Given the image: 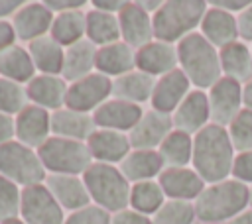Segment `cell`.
Wrapping results in <instances>:
<instances>
[{
    "label": "cell",
    "mask_w": 252,
    "mask_h": 224,
    "mask_svg": "<svg viewBox=\"0 0 252 224\" xmlns=\"http://www.w3.org/2000/svg\"><path fill=\"white\" fill-rule=\"evenodd\" d=\"M195 206L189 200H175L169 198L163 206L152 216V224H193L195 220Z\"/></svg>",
    "instance_id": "obj_36"
},
{
    "label": "cell",
    "mask_w": 252,
    "mask_h": 224,
    "mask_svg": "<svg viewBox=\"0 0 252 224\" xmlns=\"http://www.w3.org/2000/svg\"><path fill=\"white\" fill-rule=\"evenodd\" d=\"M110 212L96 204H89L85 208H79L71 212L63 224H110Z\"/></svg>",
    "instance_id": "obj_40"
},
{
    "label": "cell",
    "mask_w": 252,
    "mask_h": 224,
    "mask_svg": "<svg viewBox=\"0 0 252 224\" xmlns=\"http://www.w3.org/2000/svg\"><path fill=\"white\" fill-rule=\"evenodd\" d=\"M222 77L244 84L252 79V51L244 41H234L219 49Z\"/></svg>",
    "instance_id": "obj_28"
},
{
    "label": "cell",
    "mask_w": 252,
    "mask_h": 224,
    "mask_svg": "<svg viewBox=\"0 0 252 224\" xmlns=\"http://www.w3.org/2000/svg\"><path fill=\"white\" fill-rule=\"evenodd\" d=\"M0 224H26L20 216H16V218H8V220H4V222H0Z\"/></svg>",
    "instance_id": "obj_52"
},
{
    "label": "cell",
    "mask_w": 252,
    "mask_h": 224,
    "mask_svg": "<svg viewBox=\"0 0 252 224\" xmlns=\"http://www.w3.org/2000/svg\"><path fill=\"white\" fill-rule=\"evenodd\" d=\"M112 94V79L102 73H91L75 83H69L65 108L93 114Z\"/></svg>",
    "instance_id": "obj_8"
},
{
    "label": "cell",
    "mask_w": 252,
    "mask_h": 224,
    "mask_svg": "<svg viewBox=\"0 0 252 224\" xmlns=\"http://www.w3.org/2000/svg\"><path fill=\"white\" fill-rule=\"evenodd\" d=\"M195 216L203 224H220L232 220L250 206V187L228 177L220 183L205 187L193 202Z\"/></svg>",
    "instance_id": "obj_2"
},
{
    "label": "cell",
    "mask_w": 252,
    "mask_h": 224,
    "mask_svg": "<svg viewBox=\"0 0 252 224\" xmlns=\"http://www.w3.org/2000/svg\"><path fill=\"white\" fill-rule=\"evenodd\" d=\"M171 120L175 130H181L191 136L201 132L207 124H211V106L207 92L199 88H191V92L171 114Z\"/></svg>",
    "instance_id": "obj_15"
},
{
    "label": "cell",
    "mask_w": 252,
    "mask_h": 224,
    "mask_svg": "<svg viewBox=\"0 0 252 224\" xmlns=\"http://www.w3.org/2000/svg\"><path fill=\"white\" fill-rule=\"evenodd\" d=\"M30 104L26 86L0 77V112L8 116H18Z\"/></svg>",
    "instance_id": "obj_37"
},
{
    "label": "cell",
    "mask_w": 252,
    "mask_h": 224,
    "mask_svg": "<svg viewBox=\"0 0 252 224\" xmlns=\"http://www.w3.org/2000/svg\"><path fill=\"white\" fill-rule=\"evenodd\" d=\"M14 120L16 140L32 149H39L51 138V112L41 106L28 104L18 116H14Z\"/></svg>",
    "instance_id": "obj_13"
},
{
    "label": "cell",
    "mask_w": 252,
    "mask_h": 224,
    "mask_svg": "<svg viewBox=\"0 0 252 224\" xmlns=\"http://www.w3.org/2000/svg\"><path fill=\"white\" fill-rule=\"evenodd\" d=\"M163 167H187L193 159V136L181 130H171L158 147Z\"/></svg>",
    "instance_id": "obj_34"
},
{
    "label": "cell",
    "mask_w": 252,
    "mask_h": 224,
    "mask_svg": "<svg viewBox=\"0 0 252 224\" xmlns=\"http://www.w3.org/2000/svg\"><path fill=\"white\" fill-rule=\"evenodd\" d=\"M209 4L205 0H165L154 14V39L165 43H179L183 37L201 26Z\"/></svg>",
    "instance_id": "obj_4"
},
{
    "label": "cell",
    "mask_w": 252,
    "mask_h": 224,
    "mask_svg": "<svg viewBox=\"0 0 252 224\" xmlns=\"http://www.w3.org/2000/svg\"><path fill=\"white\" fill-rule=\"evenodd\" d=\"M22 6H24L22 0H0V20L14 16Z\"/></svg>",
    "instance_id": "obj_49"
},
{
    "label": "cell",
    "mask_w": 252,
    "mask_h": 224,
    "mask_svg": "<svg viewBox=\"0 0 252 224\" xmlns=\"http://www.w3.org/2000/svg\"><path fill=\"white\" fill-rule=\"evenodd\" d=\"M94 69L106 77H122L136 69V49L124 41L102 45L96 49Z\"/></svg>",
    "instance_id": "obj_24"
},
{
    "label": "cell",
    "mask_w": 252,
    "mask_h": 224,
    "mask_svg": "<svg viewBox=\"0 0 252 224\" xmlns=\"http://www.w3.org/2000/svg\"><path fill=\"white\" fill-rule=\"evenodd\" d=\"M211 106V122L219 126H228L234 116L244 108L242 104V84L234 79L220 77L207 92Z\"/></svg>",
    "instance_id": "obj_10"
},
{
    "label": "cell",
    "mask_w": 252,
    "mask_h": 224,
    "mask_svg": "<svg viewBox=\"0 0 252 224\" xmlns=\"http://www.w3.org/2000/svg\"><path fill=\"white\" fill-rule=\"evenodd\" d=\"M16 43V31L12 28V22L0 20V53Z\"/></svg>",
    "instance_id": "obj_47"
},
{
    "label": "cell",
    "mask_w": 252,
    "mask_h": 224,
    "mask_svg": "<svg viewBox=\"0 0 252 224\" xmlns=\"http://www.w3.org/2000/svg\"><path fill=\"white\" fill-rule=\"evenodd\" d=\"M45 187L61 204L63 210L75 212L91 204L89 191L85 187L83 177L77 175H49L45 179Z\"/></svg>",
    "instance_id": "obj_22"
},
{
    "label": "cell",
    "mask_w": 252,
    "mask_h": 224,
    "mask_svg": "<svg viewBox=\"0 0 252 224\" xmlns=\"http://www.w3.org/2000/svg\"><path fill=\"white\" fill-rule=\"evenodd\" d=\"M91 116H93L94 128L130 134L134 130V126L140 122V118L144 116V110L140 104L126 102L120 98H108Z\"/></svg>",
    "instance_id": "obj_12"
},
{
    "label": "cell",
    "mask_w": 252,
    "mask_h": 224,
    "mask_svg": "<svg viewBox=\"0 0 252 224\" xmlns=\"http://www.w3.org/2000/svg\"><path fill=\"white\" fill-rule=\"evenodd\" d=\"M234 155L236 151L224 126L211 122L193 136L191 165L199 173V177L209 185L228 179V175L232 173Z\"/></svg>",
    "instance_id": "obj_1"
},
{
    "label": "cell",
    "mask_w": 252,
    "mask_h": 224,
    "mask_svg": "<svg viewBox=\"0 0 252 224\" xmlns=\"http://www.w3.org/2000/svg\"><path fill=\"white\" fill-rule=\"evenodd\" d=\"M16 138V120L14 116L0 112V143L12 141Z\"/></svg>",
    "instance_id": "obj_45"
},
{
    "label": "cell",
    "mask_w": 252,
    "mask_h": 224,
    "mask_svg": "<svg viewBox=\"0 0 252 224\" xmlns=\"http://www.w3.org/2000/svg\"><path fill=\"white\" fill-rule=\"evenodd\" d=\"M158 183L167 198L175 200H197V196L205 191V181L193 167H165Z\"/></svg>",
    "instance_id": "obj_17"
},
{
    "label": "cell",
    "mask_w": 252,
    "mask_h": 224,
    "mask_svg": "<svg viewBox=\"0 0 252 224\" xmlns=\"http://www.w3.org/2000/svg\"><path fill=\"white\" fill-rule=\"evenodd\" d=\"M201 35L213 43L217 49L238 41V26H236V16L228 14L220 8H215L209 4L203 20H201Z\"/></svg>",
    "instance_id": "obj_23"
},
{
    "label": "cell",
    "mask_w": 252,
    "mask_h": 224,
    "mask_svg": "<svg viewBox=\"0 0 252 224\" xmlns=\"http://www.w3.org/2000/svg\"><path fill=\"white\" fill-rule=\"evenodd\" d=\"M89 191L91 200L106 212H120L130 202V181L122 175L120 167L93 161V165L81 175Z\"/></svg>",
    "instance_id": "obj_5"
},
{
    "label": "cell",
    "mask_w": 252,
    "mask_h": 224,
    "mask_svg": "<svg viewBox=\"0 0 252 224\" xmlns=\"http://www.w3.org/2000/svg\"><path fill=\"white\" fill-rule=\"evenodd\" d=\"M67 88H69V83L61 75H39L37 73L26 84L30 102L35 106H41L49 112L65 108Z\"/></svg>",
    "instance_id": "obj_19"
},
{
    "label": "cell",
    "mask_w": 252,
    "mask_h": 224,
    "mask_svg": "<svg viewBox=\"0 0 252 224\" xmlns=\"http://www.w3.org/2000/svg\"><path fill=\"white\" fill-rule=\"evenodd\" d=\"M94 130L96 128H94L91 114H83L71 108H61V110L51 112V134L53 136L87 141Z\"/></svg>",
    "instance_id": "obj_26"
},
{
    "label": "cell",
    "mask_w": 252,
    "mask_h": 224,
    "mask_svg": "<svg viewBox=\"0 0 252 224\" xmlns=\"http://www.w3.org/2000/svg\"><path fill=\"white\" fill-rule=\"evenodd\" d=\"M252 2L250 0H213L211 2V6H215V8H220V10H224V12H228V14H234V12H244L248 6H250Z\"/></svg>",
    "instance_id": "obj_46"
},
{
    "label": "cell",
    "mask_w": 252,
    "mask_h": 224,
    "mask_svg": "<svg viewBox=\"0 0 252 224\" xmlns=\"http://www.w3.org/2000/svg\"><path fill=\"white\" fill-rule=\"evenodd\" d=\"M177 47L173 43L154 39L148 45L136 49V69L156 79L171 73L177 69Z\"/></svg>",
    "instance_id": "obj_21"
},
{
    "label": "cell",
    "mask_w": 252,
    "mask_h": 224,
    "mask_svg": "<svg viewBox=\"0 0 252 224\" xmlns=\"http://www.w3.org/2000/svg\"><path fill=\"white\" fill-rule=\"evenodd\" d=\"M154 86H156V77L134 69L122 77L112 79V96L126 102L142 104L152 98Z\"/></svg>",
    "instance_id": "obj_29"
},
{
    "label": "cell",
    "mask_w": 252,
    "mask_h": 224,
    "mask_svg": "<svg viewBox=\"0 0 252 224\" xmlns=\"http://www.w3.org/2000/svg\"><path fill=\"white\" fill-rule=\"evenodd\" d=\"M37 155L51 175H83L93 165V155L87 141L51 136L39 149Z\"/></svg>",
    "instance_id": "obj_6"
},
{
    "label": "cell",
    "mask_w": 252,
    "mask_h": 224,
    "mask_svg": "<svg viewBox=\"0 0 252 224\" xmlns=\"http://www.w3.org/2000/svg\"><path fill=\"white\" fill-rule=\"evenodd\" d=\"M43 2L53 14L69 12V10H81V8H85L89 4L87 0H43Z\"/></svg>",
    "instance_id": "obj_44"
},
{
    "label": "cell",
    "mask_w": 252,
    "mask_h": 224,
    "mask_svg": "<svg viewBox=\"0 0 252 224\" xmlns=\"http://www.w3.org/2000/svg\"><path fill=\"white\" fill-rule=\"evenodd\" d=\"M228 224H252V208L248 206L244 212H240L238 216H234Z\"/></svg>",
    "instance_id": "obj_51"
},
{
    "label": "cell",
    "mask_w": 252,
    "mask_h": 224,
    "mask_svg": "<svg viewBox=\"0 0 252 224\" xmlns=\"http://www.w3.org/2000/svg\"><path fill=\"white\" fill-rule=\"evenodd\" d=\"M242 104H244V108L252 110V79L242 84Z\"/></svg>",
    "instance_id": "obj_50"
},
{
    "label": "cell",
    "mask_w": 252,
    "mask_h": 224,
    "mask_svg": "<svg viewBox=\"0 0 252 224\" xmlns=\"http://www.w3.org/2000/svg\"><path fill=\"white\" fill-rule=\"evenodd\" d=\"M20 206H22V189L14 181L0 175V222L8 218H16L20 214Z\"/></svg>",
    "instance_id": "obj_39"
},
{
    "label": "cell",
    "mask_w": 252,
    "mask_h": 224,
    "mask_svg": "<svg viewBox=\"0 0 252 224\" xmlns=\"http://www.w3.org/2000/svg\"><path fill=\"white\" fill-rule=\"evenodd\" d=\"M226 130L236 153L252 149V110L250 108H242L234 116V120L226 126Z\"/></svg>",
    "instance_id": "obj_38"
},
{
    "label": "cell",
    "mask_w": 252,
    "mask_h": 224,
    "mask_svg": "<svg viewBox=\"0 0 252 224\" xmlns=\"http://www.w3.org/2000/svg\"><path fill=\"white\" fill-rule=\"evenodd\" d=\"M250 208H252V187H250Z\"/></svg>",
    "instance_id": "obj_53"
},
{
    "label": "cell",
    "mask_w": 252,
    "mask_h": 224,
    "mask_svg": "<svg viewBox=\"0 0 252 224\" xmlns=\"http://www.w3.org/2000/svg\"><path fill=\"white\" fill-rule=\"evenodd\" d=\"M163 169L165 167L158 149H132L120 163V171L130 181V185L140 181H154V177H159Z\"/></svg>",
    "instance_id": "obj_25"
},
{
    "label": "cell",
    "mask_w": 252,
    "mask_h": 224,
    "mask_svg": "<svg viewBox=\"0 0 252 224\" xmlns=\"http://www.w3.org/2000/svg\"><path fill=\"white\" fill-rule=\"evenodd\" d=\"M124 4H126V0H93V2H91V6H93L94 10L108 12V14H118Z\"/></svg>",
    "instance_id": "obj_48"
},
{
    "label": "cell",
    "mask_w": 252,
    "mask_h": 224,
    "mask_svg": "<svg viewBox=\"0 0 252 224\" xmlns=\"http://www.w3.org/2000/svg\"><path fill=\"white\" fill-rule=\"evenodd\" d=\"M250 51H252V47H250Z\"/></svg>",
    "instance_id": "obj_54"
},
{
    "label": "cell",
    "mask_w": 252,
    "mask_h": 224,
    "mask_svg": "<svg viewBox=\"0 0 252 224\" xmlns=\"http://www.w3.org/2000/svg\"><path fill=\"white\" fill-rule=\"evenodd\" d=\"M96 45L91 43L87 37L65 47V59H63V71L61 77L67 83H75L87 75L93 73L94 69V59H96Z\"/></svg>",
    "instance_id": "obj_27"
},
{
    "label": "cell",
    "mask_w": 252,
    "mask_h": 224,
    "mask_svg": "<svg viewBox=\"0 0 252 224\" xmlns=\"http://www.w3.org/2000/svg\"><path fill=\"white\" fill-rule=\"evenodd\" d=\"M53 16L55 14L45 6V2H26L12 16V28L16 31V37L22 41H33L49 35Z\"/></svg>",
    "instance_id": "obj_14"
},
{
    "label": "cell",
    "mask_w": 252,
    "mask_h": 224,
    "mask_svg": "<svg viewBox=\"0 0 252 224\" xmlns=\"http://www.w3.org/2000/svg\"><path fill=\"white\" fill-rule=\"evenodd\" d=\"M87 147L93 155V161L108 163V165L122 163L124 157L132 151L128 134L114 132V130H100V128H96L89 136Z\"/></svg>",
    "instance_id": "obj_20"
},
{
    "label": "cell",
    "mask_w": 252,
    "mask_h": 224,
    "mask_svg": "<svg viewBox=\"0 0 252 224\" xmlns=\"http://www.w3.org/2000/svg\"><path fill=\"white\" fill-rule=\"evenodd\" d=\"M85 37L91 43H94L96 47L122 41L118 14H108V12H100V10H89L87 12V35Z\"/></svg>",
    "instance_id": "obj_33"
},
{
    "label": "cell",
    "mask_w": 252,
    "mask_h": 224,
    "mask_svg": "<svg viewBox=\"0 0 252 224\" xmlns=\"http://www.w3.org/2000/svg\"><path fill=\"white\" fill-rule=\"evenodd\" d=\"M49 35L63 47H69L87 35V12L85 10H69L53 16V24Z\"/></svg>",
    "instance_id": "obj_32"
},
{
    "label": "cell",
    "mask_w": 252,
    "mask_h": 224,
    "mask_svg": "<svg viewBox=\"0 0 252 224\" xmlns=\"http://www.w3.org/2000/svg\"><path fill=\"white\" fill-rule=\"evenodd\" d=\"M236 26H238V37L242 41H252V4L236 16Z\"/></svg>",
    "instance_id": "obj_43"
},
{
    "label": "cell",
    "mask_w": 252,
    "mask_h": 224,
    "mask_svg": "<svg viewBox=\"0 0 252 224\" xmlns=\"http://www.w3.org/2000/svg\"><path fill=\"white\" fill-rule=\"evenodd\" d=\"M0 77L20 84H28L35 77V65L28 47L14 43L0 53Z\"/></svg>",
    "instance_id": "obj_31"
},
{
    "label": "cell",
    "mask_w": 252,
    "mask_h": 224,
    "mask_svg": "<svg viewBox=\"0 0 252 224\" xmlns=\"http://www.w3.org/2000/svg\"><path fill=\"white\" fill-rule=\"evenodd\" d=\"M189 92H191V83L185 77V73L177 67L171 73L156 79V86H154L150 104L158 112L173 114Z\"/></svg>",
    "instance_id": "obj_18"
},
{
    "label": "cell",
    "mask_w": 252,
    "mask_h": 224,
    "mask_svg": "<svg viewBox=\"0 0 252 224\" xmlns=\"http://www.w3.org/2000/svg\"><path fill=\"white\" fill-rule=\"evenodd\" d=\"M165 202V195L158 181H140L130 187L128 206L140 214L154 216Z\"/></svg>",
    "instance_id": "obj_35"
},
{
    "label": "cell",
    "mask_w": 252,
    "mask_h": 224,
    "mask_svg": "<svg viewBox=\"0 0 252 224\" xmlns=\"http://www.w3.org/2000/svg\"><path fill=\"white\" fill-rule=\"evenodd\" d=\"M45 167L37 155V149L24 145L18 140L0 143V175L14 181L18 187L39 185L47 179Z\"/></svg>",
    "instance_id": "obj_7"
},
{
    "label": "cell",
    "mask_w": 252,
    "mask_h": 224,
    "mask_svg": "<svg viewBox=\"0 0 252 224\" xmlns=\"http://www.w3.org/2000/svg\"><path fill=\"white\" fill-rule=\"evenodd\" d=\"M110 224H152V218L146 214H140L132 208H124V210L112 214Z\"/></svg>",
    "instance_id": "obj_42"
},
{
    "label": "cell",
    "mask_w": 252,
    "mask_h": 224,
    "mask_svg": "<svg viewBox=\"0 0 252 224\" xmlns=\"http://www.w3.org/2000/svg\"><path fill=\"white\" fill-rule=\"evenodd\" d=\"M28 51H30L35 71H39V75H61L65 47L59 45L51 35H43L39 39L30 41Z\"/></svg>",
    "instance_id": "obj_30"
},
{
    "label": "cell",
    "mask_w": 252,
    "mask_h": 224,
    "mask_svg": "<svg viewBox=\"0 0 252 224\" xmlns=\"http://www.w3.org/2000/svg\"><path fill=\"white\" fill-rule=\"evenodd\" d=\"M118 24H120V37L130 47L140 49L150 41H154L152 14L136 0L134 2L126 0L122 10L118 12Z\"/></svg>",
    "instance_id": "obj_11"
},
{
    "label": "cell",
    "mask_w": 252,
    "mask_h": 224,
    "mask_svg": "<svg viewBox=\"0 0 252 224\" xmlns=\"http://www.w3.org/2000/svg\"><path fill=\"white\" fill-rule=\"evenodd\" d=\"M20 218L26 224H63L65 214L61 204L49 193L45 183L22 189Z\"/></svg>",
    "instance_id": "obj_9"
},
{
    "label": "cell",
    "mask_w": 252,
    "mask_h": 224,
    "mask_svg": "<svg viewBox=\"0 0 252 224\" xmlns=\"http://www.w3.org/2000/svg\"><path fill=\"white\" fill-rule=\"evenodd\" d=\"M171 130H173L171 114H163L152 108L144 112L140 122L128 134V140L132 149H158Z\"/></svg>",
    "instance_id": "obj_16"
},
{
    "label": "cell",
    "mask_w": 252,
    "mask_h": 224,
    "mask_svg": "<svg viewBox=\"0 0 252 224\" xmlns=\"http://www.w3.org/2000/svg\"><path fill=\"white\" fill-rule=\"evenodd\" d=\"M232 179L248 185L252 183V149L250 151H242L234 155V163H232Z\"/></svg>",
    "instance_id": "obj_41"
},
{
    "label": "cell",
    "mask_w": 252,
    "mask_h": 224,
    "mask_svg": "<svg viewBox=\"0 0 252 224\" xmlns=\"http://www.w3.org/2000/svg\"><path fill=\"white\" fill-rule=\"evenodd\" d=\"M175 47L179 69L185 73V77L195 88H211L222 77L219 49L209 43L201 35V31L189 33Z\"/></svg>",
    "instance_id": "obj_3"
}]
</instances>
